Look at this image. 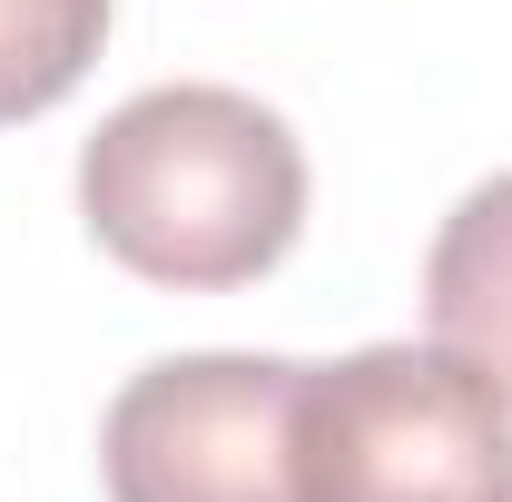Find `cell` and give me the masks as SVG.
<instances>
[{"label":"cell","instance_id":"cell-3","mask_svg":"<svg viewBox=\"0 0 512 502\" xmlns=\"http://www.w3.org/2000/svg\"><path fill=\"white\" fill-rule=\"evenodd\" d=\"M296 384L286 355H168L119 384L99 424L109 502H296Z\"/></svg>","mask_w":512,"mask_h":502},{"label":"cell","instance_id":"cell-2","mask_svg":"<svg viewBox=\"0 0 512 502\" xmlns=\"http://www.w3.org/2000/svg\"><path fill=\"white\" fill-rule=\"evenodd\" d=\"M296 502H512V394L453 345H365L296 384Z\"/></svg>","mask_w":512,"mask_h":502},{"label":"cell","instance_id":"cell-4","mask_svg":"<svg viewBox=\"0 0 512 502\" xmlns=\"http://www.w3.org/2000/svg\"><path fill=\"white\" fill-rule=\"evenodd\" d=\"M424 315H434V345L473 355L512 394V178H483L444 217L424 256Z\"/></svg>","mask_w":512,"mask_h":502},{"label":"cell","instance_id":"cell-5","mask_svg":"<svg viewBox=\"0 0 512 502\" xmlns=\"http://www.w3.org/2000/svg\"><path fill=\"white\" fill-rule=\"evenodd\" d=\"M109 40V0H0V128L60 109Z\"/></svg>","mask_w":512,"mask_h":502},{"label":"cell","instance_id":"cell-1","mask_svg":"<svg viewBox=\"0 0 512 502\" xmlns=\"http://www.w3.org/2000/svg\"><path fill=\"white\" fill-rule=\"evenodd\" d=\"M79 217L128 276L227 296L256 286L306 227V148L247 89H138L79 148Z\"/></svg>","mask_w":512,"mask_h":502}]
</instances>
